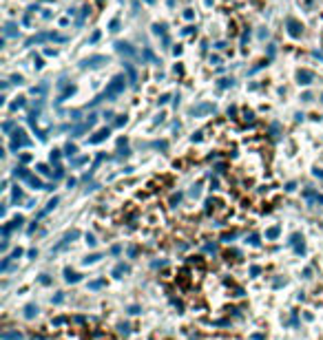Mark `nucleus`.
I'll return each mask as SVG.
<instances>
[{"label":"nucleus","mask_w":323,"mask_h":340,"mask_svg":"<svg viewBox=\"0 0 323 340\" xmlns=\"http://www.w3.org/2000/svg\"><path fill=\"white\" fill-rule=\"evenodd\" d=\"M75 239H80V230H71V232H67V234H64V239H62L60 243H58V245H55L53 250H51V254H53V252H60L64 245H69V243H71V241H75Z\"/></svg>","instance_id":"nucleus-4"},{"label":"nucleus","mask_w":323,"mask_h":340,"mask_svg":"<svg viewBox=\"0 0 323 340\" xmlns=\"http://www.w3.org/2000/svg\"><path fill=\"white\" fill-rule=\"evenodd\" d=\"M2 340H22V334L20 331H2Z\"/></svg>","instance_id":"nucleus-15"},{"label":"nucleus","mask_w":323,"mask_h":340,"mask_svg":"<svg viewBox=\"0 0 323 340\" xmlns=\"http://www.w3.org/2000/svg\"><path fill=\"white\" fill-rule=\"evenodd\" d=\"M252 340H263V336H261V334H255V336H252Z\"/></svg>","instance_id":"nucleus-59"},{"label":"nucleus","mask_w":323,"mask_h":340,"mask_svg":"<svg viewBox=\"0 0 323 340\" xmlns=\"http://www.w3.org/2000/svg\"><path fill=\"white\" fill-rule=\"evenodd\" d=\"M153 31H155L157 35H164L166 33V24L162 22V24H153Z\"/></svg>","instance_id":"nucleus-26"},{"label":"nucleus","mask_w":323,"mask_h":340,"mask_svg":"<svg viewBox=\"0 0 323 340\" xmlns=\"http://www.w3.org/2000/svg\"><path fill=\"white\" fill-rule=\"evenodd\" d=\"M279 234H281V228H279V225H272V228L266 230V239H270V241H275Z\"/></svg>","instance_id":"nucleus-14"},{"label":"nucleus","mask_w":323,"mask_h":340,"mask_svg":"<svg viewBox=\"0 0 323 340\" xmlns=\"http://www.w3.org/2000/svg\"><path fill=\"white\" fill-rule=\"evenodd\" d=\"M288 243H290V245L294 247V252H297V254H303V252H305V245H303V236H301L299 232H294V234L290 236V241H288Z\"/></svg>","instance_id":"nucleus-6"},{"label":"nucleus","mask_w":323,"mask_h":340,"mask_svg":"<svg viewBox=\"0 0 323 340\" xmlns=\"http://www.w3.org/2000/svg\"><path fill=\"white\" fill-rule=\"evenodd\" d=\"M233 84H235L233 77H223V80L217 82V86H219V88H228V86H233Z\"/></svg>","instance_id":"nucleus-21"},{"label":"nucleus","mask_w":323,"mask_h":340,"mask_svg":"<svg viewBox=\"0 0 323 340\" xmlns=\"http://www.w3.org/2000/svg\"><path fill=\"white\" fill-rule=\"evenodd\" d=\"M97 40H100V31H95L93 35H91V40H89V42H97Z\"/></svg>","instance_id":"nucleus-52"},{"label":"nucleus","mask_w":323,"mask_h":340,"mask_svg":"<svg viewBox=\"0 0 323 340\" xmlns=\"http://www.w3.org/2000/svg\"><path fill=\"white\" fill-rule=\"evenodd\" d=\"M117 329H120V334H124V336H129V334H131L129 322H120V325H117Z\"/></svg>","instance_id":"nucleus-24"},{"label":"nucleus","mask_w":323,"mask_h":340,"mask_svg":"<svg viewBox=\"0 0 323 340\" xmlns=\"http://www.w3.org/2000/svg\"><path fill=\"white\" fill-rule=\"evenodd\" d=\"M20 256H22V250L18 247V250H13V252H11V256H9V258L13 261V258H20Z\"/></svg>","instance_id":"nucleus-39"},{"label":"nucleus","mask_w":323,"mask_h":340,"mask_svg":"<svg viewBox=\"0 0 323 340\" xmlns=\"http://www.w3.org/2000/svg\"><path fill=\"white\" fill-rule=\"evenodd\" d=\"M179 201H181V194H173V197H171V205H173V208H175Z\"/></svg>","instance_id":"nucleus-37"},{"label":"nucleus","mask_w":323,"mask_h":340,"mask_svg":"<svg viewBox=\"0 0 323 340\" xmlns=\"http://www.w3.org/2000/svg\"><path fill=\"white\" fill-rule=\"evenodd\" d=\"M13 175H16L18 179H24V181H27V179H29V177H31V175H29V170H27L24 166H18L16 170H13Z\"/></svg>","instance_id":"nucleus-16"},{"label":"nucleus","mask_w":323,"mask_h":340,"mask_svg":"<svg viewBox=\"0 0 323 340\" xmlns=\"http://www.w3.org/2000/svg\"><path fill=\"white\" fill-rule=\"evenodd\" d=\"M106 62H109V58H104V55H93V58L84 60L82 66H100V64H106Z\"/></svg>","instance_id":"nucleus-8"},{"label":"nucleus","mask_w":323,"mask_h":340,"mask_svg":"<svg viewBox=\"0 0 323 340\" xmlns=\"http://www.w3.org/2000/svg\"><path fill=\"white\" fill-rule=\"evenodd\" d=\"M243 119H246V122H252V119H255V115H252V111H246V113H243Z\"/></svg>","instance_id":"nucleus-42"},{"label":"nucleus","mask_w":323,"mask_h":340,"mask_svg":"<svg viewBox=\"0 0 323 340\" xmlns=\"http://www.w3.org/2000/svg\"><path fill=\"white\" fill-rule=\"evenodd\" d=\"M120 252H122V245H113V247H111V254H113V256H117Z\"/></svg>","instance_id":"nucleus-43"},{"label":"nucleus","mask_w":323,"mask_h":340,"mask_svg":"<svg viewBox=\"0 0 323 340\" xmlns=\"http://www.w3.org/2000/svg\"><path fill=\"white\" fill-rule=\"evenodd\" d=\"M100 258H102L100 254H91V256H86V258H84V263L89 265V263H95V261H100Z\"/></svg>","instance_id":"nucleus-32"},{"label":"nucleus","mask_w":323,"mask_h":340,"mask_svg":"<svg viewBox=\"0 0 323 340\" xmlns=\"http://www.w3.org/2000/svg\"><path fill=\"white\" fill-rule=\"evenodd\" d=\"M36 168H38V172H42V175H51V170H49L47 164H38Z\"/></svg>","instance_id":"nucleus-31"},{"label":"nucleus","mask_w":323,"mask_h":340,"mask_svg":"<svg viewBox=\"0 0 323 340\" xmlns=\"http://www.w3.org/2000/svg\"><path fill=\"white\" fill-rule=\"evenodd\" d=\"M64 278H67V283H78L82 276H80V274H75L71 267H67V270H64Z\"/></svg>","instance_id":"nucleus-13"},{"label":"nucleus","mask_w":323,"mask_h":340,"mask_svg":"<svg viewBox=\"0 0 323 340\" xmlns=\"http://www.w3.org/2000/svg\"><path fill=\"white\" fill-rule=\"evenodd\" d=\"M5 35H7V38H11V35H18V27L13 24V22H7V27H5Z\"/></svg>","instance_id":"nucleus-20"},{"label":"nucleus","mask_w":323,"mask_h":340,"mask_svg":"<svg viewBox=\"0 0 323 340\" xmlns=\"http://www.w3.org/2000/svg\"><path fill=\"white\" fill-rule=\"evenodd\" d=\"M22 223H24V219H22V217H20V214H18V217H16V219H13V221H11L9 225H11V230H13V228H20V225H22Z\"/></svg>","instance_id":"nucleus-29"},{"label":"nucleus","mask_w":323,"mask_h":340,"mask_svg":"<svg viewBox=\"0 0 323 340\" xmlns=\"http://www.w3.org/2000/svg\"><path fill=\"white\" fill-rule=\"evenodd\" d=\"M259 274H261V267H259V265H250V276H252V278H257Z\"/></svg>","instance_id":"nucleus-30"},{"label":"nucleus","mask_w":323,"mask_h":340,"mask_svg":"<svg viewBox=\"0 0 323 340\" xmlns=\"http://www.w3.org/2000/svg\"><path fill=\"white\" fill-rule=\"evenodd\" d=\"M86 243H89L91 247H93V245L97 243V241H95V236H93V234H86Z\"/></svg>","instance_id":"nucleus-45"},{"label":"nucleus","mask_w":323,"mask_h":340,"mask_svg":"<svg viewBox=\"0 0 323 340\" xmlns=\"http://www.w3.org/2000/svg\"><path fill=\"white\" fill-rule=\"evenodd\" d=\"M62 177H64V168L58 166V168H55V179H62Z\"/></svg>","instance_id":"nucleus-38"},{"label":"nucleus","mask_w":323,"mask_h":340,"mask_svg":"<svg viewBox=\"0 0 323 340\" xmlns=\"http://www.w3.org/2000/svg\"><path fill=\"white\" fill-rule=\"evenodd\" d=\"M314 175H317V177H321V179H323V170H314Z\"/></svg>","instance_id":"nucleus-60"},{"label":"nucleus","mask_w":323,"mask_h":340,"mask_svg":"<svg viewBox=\"0 0 323 340\" xmlns=\"http://www.w3.org/2000/svg\"><path fill=\"white\" fill-rule=\"evenodd\" d=\"M40 283H42V285H49V283H51V278H49L47 274H42V276H40Z\"/></svg>","instance_id":"nucleus-47"},{"label":"nucleus","mask_w":323,"mask_h":340,"mask_svg":"<svg viewBox=\"0 0 323 340\" xmlns=\"http://www.w3.org/2000/svg\"><path fill=\"white\" fill-rule=\"evenodd\" d=\"M294 188H297V183H294V181H290V183H285V190H288V192H292V190Z\"/></svg>","instance_id":"nucleus-49"},{"label":"nucleus","mask_w":323,"mask_h":340,"mask_svg":"<svg viewBox=\"0 0 323 340\" xmlns=\"http://www.w3.org/2000/svg\"><path fill=\"white\" fill-rule=\"evenodd\" d=\"M22 106H24V97H18V102H13V104H11V111L22 108Z\"/></svg>","instance_id":"nucleus-33"},{"label":"nucleus","mask_w":323,"mask_h":340,"mask_svg":"<svg viewBox=\"0 0 323 340\" xmlns=\"http://www.w3.org/2000/svg\"><path fill=\"white\" fill-rule=\"evenodd\" d=\"M58 201H60V199H58V197H53V199H51V201H49V203H47V208H44V210H42V212H40V214H38V219H40V217H44V214H49V212H51V210L55 208V205H58Z\"/></svg>","instance_id":"nucleus-18"},{"label":"nucleus","mask_w":323,"mask_h":340,"mask_svg":"<svg viewBox=\"0 0 323 340\" xmlns=\"http://www.w3.org/2000/svg\"><path fill=\"white\" fill-rule=\"evenodd\" d=\"M11 128H13V122H5V124H2V130H5V133H9Z\"/></svg>","instance_id":"nucleus-46"},{"label":"nucleus","mask_w":323,"mask_h":340,"mask_svg":"<svg viewBox=\"0 0 323 340\" xmlns=\"http://www.w3.org/2000/svg\"><path fill=\"white\" fill-rule=\"evenodd\" d=\"M126 71H129V82H131V86H137V73H135V69H133L129 62H126Z\"/></svg>","instance_id":"nucleus-17"},{"label":"nucleus","mask_w":323,"mask_h":340,"mask_svg":"<svg viewBox=\"0 0 323 340\" xmlns=\"http://www.w3.org/2000/svg\"><path fill=\"white\" fill-rule=\"evenodd\" d=\"M129 272H131V267L126 265V263H117V265L113 267V272H111V274H113L115 278H122V274H129Z\"/></svg>","instance_id":"nucleus-10"},{"label":"nucleus","mask_w":323,"mask_h":340,"mask_svg":"<svg viewBox=\"0 0 323 340\" xmlns=\"http://www.w3.org/2000/svg\"><path fill=\"white\" fill-rule=\"evenodd\" d=\"M86 161H89V157H78V159L71 161V166H73V168H80L82 164H86Z\"/></svg>","instance_id":"nucleus-27"},{"label":"nucleus","mask_w":323,"mask_h":340,"mask_svg":"<svg viewBox=\"0 0 323 340\" xmlns=\"http://www.w3.org/2000/svg\"><path fill=\"white\" fill-rule=\"evenodd\" d=\"M27 183H29L31 188H36V190H44V183H42L38 177H29V179H27Z\"/></svg>","instance_id":"nucleus-19"},{"label":"nucleus","mask_w":323,"mask_h":340,"mask_svg":"<svg viewBox=\"0 0 323 340\" xmlns=\"http://www.w3.org/2000/svg\"><path fill=\"white\" fill-rule=\"evenodd\" d=\"M321 102H323V95H321Z\"/></svg>","instance_id":"nucleus-61"},{"label":"nucleus","mask_w":323,"mask_h":340,"mask_svg":"<svg viewBox=\"0 0 323 340\" xmlns=\"http://www.w3.org/2000/svg\"><path fill=\"white\" fill-rule=\"evenodd\" d=\"M228 115H237V106H230V108H228Z\"/></svg>","instance_id":"nucleus-58"},{"label":"nucleus","mask_w":323,"mask_h":340,"mask_svg":"<svg viewBox=\"0 0 323 340\" xmlns=\"http://www.w3.org/2000/svg\"><path fill=\"white\" fill-rule=\"evenodd\" d=\"M109 27H111V31H117V27H120V20H117V18H115V20H111V24H109Z\"/></svg>","instance_id":"nucleus-41"},{"label":"nucleus","mask_w":323,"mask_h":340,"mask_svg":"<svg viewBox=\"0 0 323 340\" xmlns=\"http://www.w3.org/2000/svg\"><path fill=\"white\" fill-rule=\"evenodd\" d=\"M129 256H131V258H135V256H137V247H135V245H131V247H129Z\"/></svg>","instance_id":"nucleus-44"},{"label":"nucleus","mask_w":323,"mask_h":340,"mask_svg":"<svg viewBox=\"0 0 323 340\" xmlns=\"http://www.w3.org/2000/svg\"><path fill=\"white\" fill-rule=\"evenodd\" d=\"M109 135H111V130H109V128H102V130H97L93 137H89V144H100V141L106 139Z\"/></svg>","instance_id":"nucleus-9"},{"label":"nucleus","mask_w":323,"mask_h":340,"mask_svg":"<svg viewBox=\"0 0 323 340\" xmlns=\"http://www.w3.org/2000/svg\"><path fill=\"white\" fill-rule=\"evenodd\" d=\"M166 265V261H155V263H153V267H155V270H157V267H164Z\"/></svg>","instance_id":"nucleus-53"},{"label":"nucleus","mask_w":323,"mask_h":340,"mask_svg":"<svg viewBox=\"0 0 323 340\" xmlns=\"http://www.w3.org/2000/svg\"><path fill=\"white\" fill-rule=\"evenodd\" d=\"M285 24H288V33H290L292 38H301V33H303V27H301L294 18H288V20H285Z\"/></svg>","instance_id":"nucleus-5"},{"label":"nucleus","mask_w":323,"mask_h":340,"mask_svg":"<svg viewBox=\"0 0 323 340\" xmlns=\"http://www.w3.org/2000/svg\"><path fill=\"white\" fill-rule=\"evenodd\" d=\"M62 300H64V294H62V292H58V294L53 296V305H60Z\"/></svg>","instance_id":"nucleus-34"},{"label":"nucleus","mask_w":323,"mask_h":340,"mask_svg":"<svg viewBox=\"0 0 323 340\" xmlns=\"http://www.w3.org/2000/svg\"><path fill=\"white\" fill-rule=\"evenodd\" d=\"M248 243H250V245H255V247H259V245H261V241H259V234H250V236H248Z\"/></svg>","instance_id":"nucleus-28"},{"label":"nucleus","mask_w":323,"mask_h":340,"mask_svg":"<svg viewBox=\"0 0 323 340\" xmlns=\"http://www.w3.org/2000/svg\"><path fill=\"white\" fill-rule=\"evenodd\" d=\"M199 194V186H193V190H191V197H197Z\"/></svg>","instance_id":"nucleus-54"},{"label":"nucleus","mask_w":323,"mask_h":340,"mask_svg":"<svg viewBox=\"0 0 323 340\" xmlns=\"http://www.w3.org/2000/svg\"><path fill=\"white\" fill-rule=\"evenodd\" d=\"M36 314H38V305H36V303H29V305L24 307V318H27V320H33Z\"/></svg>","instance_id":"nucleus-11"},{"label":"nucleus","mask_w":323,"mask_h":340,"mask_svg":"<svg viewBox=\"0 0 323 340\" xmlns=\"http://www.w3.org/2000/svg\"><path fill=\"white\" fill-rule=\"evenodd\" d=\"M60 161V150H51V164H58Z\"/></svg>","instance_id":"nucleus-35"},{"label":"nucleus","mask_w":323,"mask_h":340,"mask_svg":"<svg viewBox=\"0 0 323 340\" xmlns=\"http://www.w3.org/2000/svg\"><path fill=\"white\" fill-rule=\"evenodd\" d=\"M297 80H299V84H301V86H308V84H312V80H314V73H312V71H299V73H297Z\"/></svg>","instance_id":"nucleus-7"},{"label":"nucleus","mask_w":323,"mask_h":340,"mask_svg":"<svg viewBox=\"0 0 323 340\" xmlns=\"http://www.w3.org/2000/svg\"><path fill=\"white\" fill-rule=\"evenodd\" d=\"M283 285V281L281 278H275V283H272V287H281Z\"/></svg>","instance_id":"nucleus-56"},{"label":"nucleus","mask_w":323,"mask_h":340,"mask_svg":"<svg viewBox=\"0 0 323 340\" xmlns=\"http://www.w3.org/2000/svg\"><path fill=\"white\" fill-rule=\"evenodd\" d=\"M62 322H67V318H62V316H60V318H55V320H53V325H62Z\"/></svg>","instance_id":"nucleus-57"},{"label":"nucleus","mask_w":323,"mask_h":340,"mask_svg":"<svg viewBox=\"0 0 323 340\" xmlns=\"http://www.w3.org/2000/svg\"><path fill=\"white\" fill-rule=\"evenodd\" d=\"M124 124H126V115H120L115 119V126H124Z\"/></svg>","instance_id":"nucleus-40"},{"label":"nucleus","mask_w":323,"mask_h":340,"mask_svg":"<svg viewBox=\"0 0 323 340\" xmlns=\"http://www.w3.org/2000/svg\"><path fill=\"white\" fill-rule=\"evenodd\" d=\"M75 152H78V148H75V144H71V141H69V144L64 146V155H67V157H73Z\"/></svg>","instance_id":"nucleus-22"},{"label":"nucleus","mask_w":323,"mask_h":340,"mask_svg":"<svg viewBox=\"0 0 323 340\" xmlns=\"http://www.w3.org/2000/svg\"><path fill=\"white\" fill-rule=\"evenodd\" d=\"M188 113L195 115V117H201V115H206V113H215V106L210 104V102H201V104H197V106H191Z\"/></svg>","instance_id":"nucleus-3"},{"label":"nucleus","mask_w":323,"mask_h":340,"mask_svg":"<svg viewBox=\"0 0 323 340\" xmlns=\"http://www.w3.org/2000/svg\"><path fill=\"white\" fill-rule=\"evenodd\" d=\"M115 49H117L120 53H126V55H135V51L131 49V44H129V42H115Z\"/></svg>","instance_id":"nucleus-12"},{"label":"nucleus","mask_w":323,"mask_h":340,"mask_svg":"<svg viewBox=\"0 0 323 340\" xmlns=\"http://www.w3.org/2000/svg\"><path fill=\"white\" fill-rule=\"evenodd\" d=\"M100 287H104V281H102V278H97V281H91V283H89V289H100Z\"/></svg>","instance_id":"nucleus-25"},{"label":"nucleus","mask_w":323,"mask_h":340,"mask_svg":"<svg viewBox=\"0 0 323 340\" xmlns=\"http://www.w3.org/2000/svg\"><path fill=\"white\" fill-rule=\"evenodd\" d=\"M11 199H13V201H16V203L24 199V194H22V190H20L18 186H16V188H13V194H11Z\"/></svg>","instance_id":"nucleus-23"},{"label":"nucleus","mask_w":323,"mask_h":340,"mask_svg":"<svg viewBox=\"0 0 323 340\" xmlns=\"http://www.w3.org/2000/svg\"><path fill=\"white\" fill-rule=\"evenodd\" d=\"M301 100H303V102H312V93H303V95H301Z\"/></svg>","instance_id":"nucleus-50"},{"label":"nucleus","mask_w":323,"mask_h":340,"mask_svg":"<svg viewBox=\"0 0 323 340\" xmlns=\"http://www.w3.org/2000/svg\"><path fill=\"white\" fill-rule=\"evenodd\" d=\"M124 82H126V80H124V75H115L113 80H111L109 88L104 91V93H102L100 97H95V100H93V104H100L102 100H113V97H117V95H120L122 91H124Z\"/></svg>","instance_id":"nucleus-1"},{"label":"nucleus","mask_w":323,"mask_h":340,"mask_svg":"<svg viewBox=\"0 0 323 340\" xmlns=\"http://www.w3.org/2000/svg\"><path fill=\"white\" fill-rule=\"evenodd\" d=\"M24 146H31V139L24 137V130H16L11 139V150H18V148H24Z\"/></svg>","instance_id":"nucleus-2"},{"label":"nucleus","mask_w":323,"mask_h":340,"mask_svg":"<svg viewBox=\"0 0 323 340\" xmlns=\"http://www.w3.org/2000/svg\"><path fill=\"white\" fill-rule=\"evenodd\" d=\"M139 311H142V307H139V305H131V307H129V314H133V316L139 314Z\"/></svg>","instance_id":"nucleus-36"},{"label":"nucleus","mask_w":323,"mask_h":340,"mask_svg":"<svg viewBox=\"0 0 323 340\" xmlns=\"http://www.w3.org/2000/svg\"><path fill=\"white\" fill-rule=\"evenodd\" d=\"M237 234H235V232H230V234H223V241H233Z\"/></svg>","instance_id":"nucleus-55"},{"label":"nucleus","mask_w":323,"mask_h":340,"mask_svg":"<svg viewBox=\"0 0 323 340\" xmlns=\"http://www.w3.org/2000/svg\"><path fill=\"white\" fill-rule=\"evenodd\" d=\"M206 250L215 254V252H217V245H215V243H208V245H206Z\"/></svg>","instance_id":"nucleus-51"},{"label":"nucleus","mask_w":323,"mask_h":340,"mask_svg":"<svg viewBox=\"0 0 323 340\" xmlns=\"http://www.w3.org/2000/svg\"><path fill=\"white\" fill-rule=\"evenodd\" d=\"M193 16H195L193 9H186V11H184V18H186V20H193Z\"/></svg>","instance_id":"nucleus-48"}]
</instances>
